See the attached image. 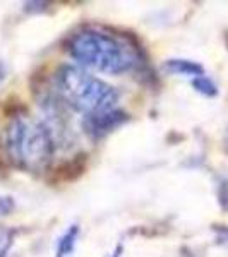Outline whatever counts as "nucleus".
<instances>
[{
    "label": "nucleus",
    "instance_id": "nucleus-2",
    "mask_svg": "<svg viewBox=\"0 0 228 257\" xmlns=\"http://www.w3.org/2000/svg\"><path fill=\"white\" fill-rule=\"evenodd\" d=\"M55 93L62 103L84 117L113 110L119 99L111 86L76 65H62L57 70Z\"/></svg>",
    "mask_w": 228,
    "mask_h": 257
},
{
    "label": "nucleus",
    "instance_id": "nucleus-10",
    "mask_svg": "<svg viewBox=\"0 0 228 257\" xmlns=\"http://www.w3.org/2000/svg\"><path fill=\"white\" fill-rule=\"evenodd\" d=\"M6 74H7L6 64H4V62L0 60V84H2V82H4V79H6Z\"/></svg>",
    "mask_w": 228,
    "mask_h": 257
},
{
    "label": "nucleus",
    "instance_id": "nucleus-5",
    "mask_svg": "<svg viewBox=\"0 0 228 257\" xmlns=\"http://www.w3.org/2000/svg\"><path fill=\"white\" fill-rule=\"evenodd\" d=\"M163 70L168 74H177V76H185L190 77V81L196 79L199 76H204V67L201 64L194 60H185V59H172L167 60L163 65Z\"/></svg>",
    "mask_w": 228,
    "mask_h": 257
},
{
    "label": "nucleus",
    "instance_id": "nucleus-8",
    "mask_svg": "<svg viewBox=\"0 0 228 257\" xmlns=\"http://www.w3.org/2000/svg\"><path fill=\"white\" fill-rule=\"evenodd\" d=\"M12 245V237L9 230H4L0 228V257L9 255V248Z\"/></svg>",
    "mask_w": 228,
    "mask_h": 257
},
{
    "label": "nucleus",
    "instance_id": "nucleus-7",
    "mask_svg": "<svg viewBox=\"0 0 228 257\" xmlns=\"http://www.w3.org/2000/svg\"><path fill=\"white\" fill-rule=\"evenodd\" d=\"M190 82H192L194 89H196L197 93L204 94V96H216V94H218L216 84H214V82L211 81L209 77L206 76V74H204V76L196 77V79H192Z\"/></svg>",
    "mask_w": 228,
    "mask_h": 257
},
{
    "label": "nucleus",
    "instance_id": "nucleus-3",
    "mask_svg": "<svg viewBox=\"0 0 228 257\" xmlns=\"http://www.w3.org/2000/svg\"><path fill=\"white\" fill-rule=\"evenodd\" d=\"M7 155L16 167L40 172L53 156V139L48 127L30 115H18L6 131Z\"/></svg>",
    "mask_w": 228,
    "mask_h": 257
},
{
    "label": "nucleus",
    "instance_id": "nucleus-1",
    "mask_svg": "<svg viewBox=\"0 0 228 257\" xmlns=\"http://www.w3.org/2000/svg\"><path fill=\"white\" fill-rule=\"evenodd\" d=\"M67 50L82 67L105 74H124L134 69L138 57L129 43L108 33L82 30L69 40Z\"/></svg>",
    "mask_w": 228,
    "mask_h": 257
},
{
    "label": "nucleus",
    "instance_id": "nucleus-6",
    "mask_svg": "<svg viewBox=\"0 0 228 257\" xmlns=\"http://www.w3.org/2000/svg\"><path fill=\"white\" fill-rule=\"evenodd\" d=\"M77 237H79V226L72 225L59 238V243H57V257H69L72 254L74 248H76Z\"/></svg>",
    "mask_w": 228,
    "mask_h": 257
},
{
    "label": "nucleus",
    "instance_id": "nucleus-4",
    "mask_svg": "<svg viewBox=\"0 0 228 257\" xmlns=\"http://www.w3.org/2000/svg\"><path fill=\"white\" fill-rule=\"evenodd\" d=\"M127 113H124L122 110H110V111H103L98 115H91V117H84L82 120V127L84 132L89 136L91 139H101L105 138L108 132L115 131L117 127H120L122 123L127 122Z\"/></svg>",
    "mask_w": 228,
    "mask_h": 257
},
{
    "label": "nucleus",
    "instance_id": "nucleus-9",
    "mask_svg": "<svg viewBox=\"0 0 228 257\" xmlns=\"http://www.w3.org/2000/svg\"><path fill=\"white\" fill-rule=\"evenodd\" d=\"M12 208H14V202L11 197H0V214H9Z\"/></svg>",
    "mask_w": 228,
    "mask_h": 257
}]
</instances>
